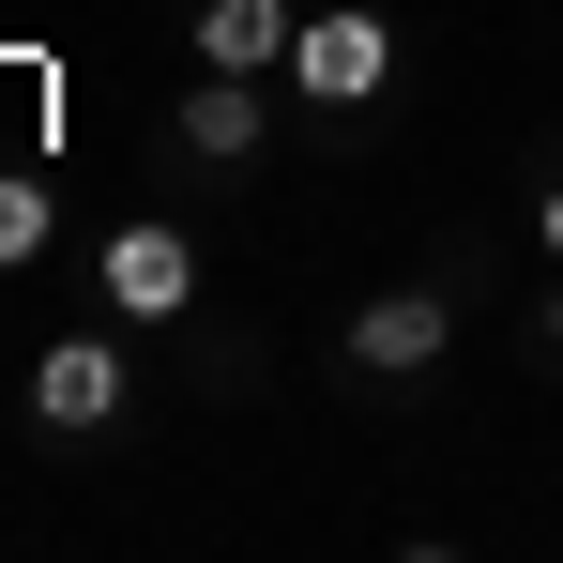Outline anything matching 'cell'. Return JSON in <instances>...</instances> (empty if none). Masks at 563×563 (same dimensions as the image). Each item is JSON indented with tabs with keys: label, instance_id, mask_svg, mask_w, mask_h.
Masks as SVG:
<instances>
[{
	"label": "cell",
	"instance_id": "5b68a950",
	"mask_svg": "<svg viewBox=\"0 0 563 563\" xmlns=\"http://www.w3.org/2000/svg\"><path fill=\"white\" fill-rule=\"evenodd\" d=\"M168 137H184L198 168H260V137H275V92H260V77H198V92L168 107Z\"/></svg>",
	"mask_w": 563,
	"mask_h": 563
},
{
	"label": "cell",
	"instance_id": "9c48e42d",
	"mask_svg": "<svg viewBox=\"0 0 563 563\" xmlns=\"http://www.w3.org/2000/svg\"><path fill=\"white\" fill-rule=\"evenodd\" d=\"M549 351H563V305H549Z\"/></svg>",
	"mask_w": 563,
	"mask_h": 563
},
{
	"label": "cell",
	"instance_id": "6da1fadb",
	"mask_svg": "<svg viewBox=\"0 0 563 563\" xmlns=\"http://www.w3.org/2000/svg\"><path fill=\"white\" fill-rule=\"evenodd\" d=\"M289 92H305V107H380V92H396V31H380V0H305V31H289Z\"/></svg>",
	"mask_w": 563,
	"mask_h": 563
},
{
	"label": "cell",
	"instance_id": "52a82bcc",
	"mask_svg": "<svg viewBox=\"0 0 563 563\" xmlns=\"http://www.w3.org/2000/svg\"><path fill=\"white\" fill-rule=\"evenodd\" d=\"M31 260H46V184L0 168V275H31Z\"/></svg>",
	"mask_w": 563,
	"mask_h": 563
},
{
	"label": "cell",
	"instance_id": "7a4b0ae2",
	"mask_svg": "<svg viewBox=\"0 0 563 563\" xmlns=\"http://www.w3.org/2000/svg\"><path fill=\"white\" fill-rule=\"evenodd\" d=\"M92 289H107V320H137V335L184 320V305H198V229H184V213H122L107 260H92Z\"/></svg>",
	"mask_w": 563,
	"mask_h": 563
},
{
	"label": "cell",
	"instance_id": "8992f818",
	"mask_svg": "<svg viewBox=\"0 0 563 563\" xmlns=\"http://www.w3.org/2000/svg\"><path fill=\"white\" fill-rule=\"evenodd\" d=\"M305 0H198V77H289Z\"/></svg>",
	"mask_w": 563,
	"mask_h": 563
},
{
	"label": "cell",
	"instance_id": "ba28073f",
	"mask_svg": "<svg viewBox=\"0 0 563 563\" xmlns=\"http://www.w3.org/2000/svg\"><path fill=\"white\" fill-rule=\"evenodd\" d=\"M533 244H549V260H563V168H549V198H533Z\"/></svg>",
	"mask_w": 563,
	"mask_h": 563
},
{
	"label": "cell",
	"instance_id": "3957f363",
	"mask_svg": "<svg viewBox=\"0 0 563 563\" xmlns=\"http://www.w3.org/2000/svg\"><path fill=\"white\" fill-rule=\"evenodd\" d=\"M122 396H137L122 335H46V351H31V427H46V442H92V427H122Z\"/></svg>",
	"mask_w": 563,
	"mask_h": 563
},
{
	"label": "cell",
	"instance_id": "277c9868",
	"mask_svg": "<svg viewBox=\"0 0 563 563\" xmlns=\"http://www.w3.org/2000/svg\"><path fill=\"white\" fill-rule=\"evenodd\" d=\"M442 351H457V305H442V289H366V305H351V366L366 380H427Z\"/></svg>",
	"mask_w": 563,
	"mask_h": 563
}]
</instances>
